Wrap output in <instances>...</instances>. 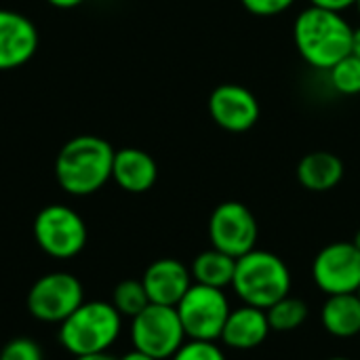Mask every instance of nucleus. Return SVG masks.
<instances>
[{"label":"nucleus","mask_w":360,"mask_h":360,"mask_svg":"<svg viewBox=\"0 0 360 360\" xmlns=\"http://www.w3.org/2000/svg\"><path fill=\"white\" fill-rule=\"evenodd\" d=\"M84 302L82 283L70 272H49L40 276L27 291V312L51 325H61Z\"/></svg>","instance_id":"6e6552de"},{"label":"nucleus","mask_w":360,"mask_h":360,"mask_svg":"<svg viewBox=\"0 0 360 360\" xmlns=\"http://www.w3.org/2000/svg\"><path fill=\"white\" fill-rule=\"evenodd\" d=\"M32 232L40 251L53 259H72L86 247V224L65 205H49L40 209Z\"/></svg>","instance_id":"423d86ee"},{"label":"nucleus","mask_w":360,"mask_h":360,"mask_svg":"<svg viewBox=\"0 0 360 360\" xmlns=\"http://www.w3.org/2000/svg\"><path fill=\"white\" fill-rule=\"evenodd\" d=\"M329 80L331 86L340 93V95H359L360 93V57L356 55H348L342 61H338L331 70H329Z\"/></svg>","instance_id":"412c9836"},{"label":"nucleus","mask_w":360,"mask_h":360,"mask_svg":"<svg viewBox=\"0 0 360 360\" xmlns=\"http://www.w3.org/2000/svg\"><path fill=\"white\" fill-rule=\"evenodd\" d=\"M236 270V259L219 249H207L196 255L192 262V281L198 285H207L213 289H226L232 285Z\"/></svg>","instance_id":"a211bd4d"},{"label":"nucleus","mask_w":360,"mask_h":360,"mask_svg":"<svg viewBox=\"0 0 360 360\" xmlns=\"http://www.w3.org/2000/svg\"><path fill=\"white\" fill-rule=\"evenodd\" d=\"M186 331L179 314L171 306L150 304L137 316L131 319L133 348L156 360H169L184 344Z\"/></svg>","instance_id":"0eeeda50"},{"label":"nucleus","mask_w":360,"mask_h":360,"mask_svg":"<svg viewBox=\"0 0 360 360\" xmlns=\"http://www.w3.org/2000/svg\"><path fill=\"white\" fill-rule=\"evenodd\" d=\"M122 331V316L112 302H82L57 331L59 344L76 359L108 352Z\"/></svg>","instance_id":"20e7f679"},{"label":"nucleus","mask_w":360,"mask_h":360,"mask_svg":"<svg viewBox=\"0 0 360 360\" xmlns=\"http://www.w3.org/2000/svg\"><path fill=\"white\" fill-rule=\"evenodd\" d=\"M291 270L283 257L272 251L253 249L236 259L230 287L243 304L268 310L291 293Z\"/></svg>","instance_id":"7ed1b4c3"},{"label":"nucleus","mask_w":360,"mask_h":360,"mask_svg":"<svg viewBox=\"0 0 360 360\" xmlns=\"http://www.w3.org/2000/svg\"><path fill=\"white\" fill-rule=\"evenodd\" d=\"M169 360H228L217 342H196L188 340Z\"/></svg>","instance_id":"4be33fe9"},{"label":"nucleus","mask_w":360,"mask_h":360,"mask_svg":"<svg viewBox=\"0 0 360 360\" xmlns=\"http://www.w3.org/2000/svg\"><path fill=\"white\" fill-rule=\"evenodd\" d=\"M141 283L150 304L175 308L192 287V272L184 262L173 257H162L146 268Z\"/></svg>","instance_id":"ddd939ff"},{"label":"nucleus","mask_w":360,"mask_h":360,"mask_svg":"<svg viewBox=\"0 0 360 360\" xmlns=\"http://www.w3.org/2000/svg\"><path fill=\"white\" fill-rule=\"evenodd\" d=\"M314 285L325 295L356 293L360 287V251L354 243H331L312 262Z\"/></svg>","instance_id":"9d476101"},{"label":"nucleus","mask_w":360,"mask_h":360,"mask_svg":"<svg viewBox=\"0 0 360 360\" xmlns=\"http://www.w3.org/2000/svg\"><path fill=\"white\" fill-rule=\"evenodd\" d=\"M344 160L333 152H310L297 165V179L310 192H329L344 179Z\"/></svg>","instance_id":"dca6fc26"},{"label":"nucleus","mask_w":360,"mask_h":360,"mask_svg":"<svg viewBox=\"0 0 360 360\" xmlns=\"http://www.w3.org/2000/svg\"><path fill=\"white\" fill-rule=\"evenodd\" d=\"M116 150L97 135L68 139L55 158V179L72 196H89L112 179Z\"/></svg>","instance_id":"f257e3e1"},{"label":"nucleus","mask_w":360,"mask_h":360,"mask_svg":"<svg viewBox=\"0 0 360 360\" xmlns=\"http://www.w3.org/2000/svg\"><path fill=\"white\" fill-rule=\"evenodd\" d=\"M118 360H156V359H152V356H148V354H143V352H139V350H131V352H127L124 356H120Z\"/></svg>","instance_id":"bb28decb"},{"label":"nucleus","mask_w":360,"mask_h":360,"mask_svg":"<svg viewBox=\"0 0 360 360\" xmlns=\"http://www.w3.org/2000/svg\"><path fill=\"white\" fill-rule=\"evenodd\" d=\"M209 114L217 127L228 133H245L259 120L262 108L257 97L243 84L226 82L211 91Z\"/></svg>","instance_id":"9b49d317"},{"label":"nucleus","mask_w":360,"mask_h":360,"mask_svg":"<svg viewBox=\"0 0 360 360\" xmlns=\"http://www.w3.org/2000/svg\"><path fill=\"white\" fill-rule=\"evenodd\" d=\"M352 243H354V247L360 251V228L356 230V234H354V240H352Z\"/></svg>","instance_id":"c756f323"},{"label":"nucleus","mask_w":360,"mask_h":360,"mask_svg":"<svg viewBox=\"0 0 360 360\" xmlns=\"http://www.w3.org/2000/svg\"><path fill=\"white\" fill-rule=\"evenodd\" d=\"M74 360H118V359H114L110 352H97V354H86V356H76Z\"/></svg>","instance_id":"cd10ccee"},{"label":"nucleus","mask_w":360,"mask_h":360,"mask_svg":"<svg viewBox=\"0 0 360 360\" xmlns=\"http://www.w3.org/2000/svg\"><path fill=\"white\" fill-rule=\"evenodd\" d=\"M0 360H44L40 346L30 338H15L0 350Z\"/></svg>","instance_id":"5701e85b"},{"label":"nucleus","mask_w":360,"mask_h":360,"mask_svg":"<svg viewBox=\"0 0 360 360\" xmlns=\"http://www.w3.org/2000/svg\"><path fill=\"white\" fill-rule=\"evenodd\" d=\"M49 4H53V6H57V8H76V6H80L84 0H46Z\"/></svg>","instance_id":"a878e982"},{"label":"nucleus","mask_w":360,"mask_h":360,"mask_svg":"<svg viewBox=\"0 0 360 360\" xmlns=\"http://www.w3.org/2000/svg\"><path fill=\"white\" fill-rule=\"evenodd\" d=\"M243 6L257 17H274L295 4V0H240Z\"/></svg>","instance_id":"b1692460"},{"label":"nucleus","mask_w":360,"mask_h":360,"mask_svg":"<svg viewBox=\"0 0 360 360\" xmlns=\"http://www.w3.org/2000/svg\"><path fill=\"white\" fill-rule=\"evenodd\" d=\"M327 360H352V359H346V356H333V359H327Z\"/></svg>","instance_id":"7c9ffc66"},{"label":"nucleus","mask_w":360,"mask_h":360,"mask_svg":"<svg viewBox=\"0 0 360 360\" xmlns=\"http://www.w3.org/2000/svg\"><path fill=\"white\" fill-rule=\"evenodd\" d=\"M112 179L129 194H143L154 188L158 179V165L139 148H122L114 154Z\"/></svg>","instance_id":"2eb2a0df"},{"label":"nucleus","mask_w":360,"mask_h":360,"mask_svg":"<svg viewBox=\"0 0 360 360\" xmlns=\"http://www.w3.org/2000/svg\"><path fill=\"white\" fill-rule=\"evenodd\" d=\"M270 331L272 329H270L266 310L243 304L240 308L230 310V316L226 321L219 342L230 350L247 352V350L259 348L268 340Z\"/></svg>","instance_id":"4468645a"},{"label":"nucleus","mask_w":360,"mask_h":360,"mask_svg":"<svg viewBox=\"0 0 360 360\" xmlns=\"http://www.w3.org/2000/svg\"><path fill=\"white\" fill-rule=\"evenodd\" d=\"M112 306L118 310V314L122 319H133L137 316L143 308L150 306L148 293L143 289L141 281H133L127 278L122 283H118L112 291Z\"/></svg>","instance_id":"aec40b11"},{"label":"nucleus","mask_w":360,"mask_h":360,"mask_svg":"<svg viewBox=\"0 0 360 360\" xmlns=\"http://www.w3.org/2000/svg\"><path fill=\"white\" fill-rule=\"evenodd\" d=\"M259 226L251 209L238 200H226L217 205L209 217V240L213 249H219L234 259L257 249Z\"/></svg>","instance_id":"1a4fd4ad"},{"label":"nucleus","mask_w":360,"mask_h":360,"mask_svg":"<svg viewBox=\"0 0 360 360\" xmlns=\"http://www.w3.org/2000/svg\"><path fill=\"white\" fill-rule=\"evenodd\" d=\"M323 329L338 340L360 335V300L356 293L329 295L321 308Z\"/></svg>","instance_id":"f3484780"},{"label":"nucleus","mask_w":360,"mask_h":360,"mask_svg":"<svg viewBox=\"0 0 360 360\" xmlns=\"http://www.w3.org/2000/svg\"><path fill=\"white\" fill-rule=\"evenodd\" d=\"M188 340L217 342L230 316V302L224 289L192 283L188 293L175 306Z\"/></svg>","instance_id":"39448f33"},{"label":"nucleus","mask_w":360,"mask_h":360,"mask_svg":"<svg viewBox=\"0 0 360 360\" xmlns=\"http://www.w3.org/2000/svg\"><path fill=\"white\" fill-rule=\"evenodd\" d=\"M352 55L360 57V25L354 27V34H352Z\"/></svg>","instance_id":"c85d7f7f"},{"label":"nucleus","mask_w":360,"mask_h":360,"mask_svg":"<svg viewBox=\"0 0 360 360\" xmlns=\"http://www.w3.org/2000/svg\"><path fill=\"white\" fill-rule=\"evenodd\" d=\"M270 329L276 333H291L297 331L308 321V304L300 297H293L291 293L283 300H278L274 306L266 310Z\"/></svg>","instance_id":"6ab92c4d"},{"label":"nucleus","mask_w":360,"mask_h":360,"mask_svg":"<svg viewBox=\"0 0 360 360\" xmlns=\"http://www.w3.org/2000/svg\"><path fill=\"white\" fill-rule=\"evenodd\" d=\"M354 6H356V11H359V15H360V0H356V4H354Z\"/></svg>","instance_id":"2f4dec72"},{"label":"nucleus","mask_w":360,"mask_h":360,"mask_svg":"<svg viewBox=\"0 0 360 360\" xmlns=\"http://www.w3.org/2000/svg\"><path fill=\"white\" fill-rule=\"evenodd\" d=\"M352 34L354 27L342 13L312 4L304 8L293 23V40L300 55L306 63L325 72L352 53Z\"/></svg>","instance_id":"f03ea898"},{"label":"nucleus","mask_w":360,"mask_h":360,"mask_svg":"<svg viewBox=\"0 0 360 360\" xmlns=\"http://www.w3.org/2000/svg\"><path fill=\"white\" fill-rule=\"evenodd\" d=\"M38 49V30L21 13L0 8V72L25 65Z\"/></svg>","instance_id":"f8f14e48"},{"label":"nucleus","mask_w":360,"mask_h":360,"mask_svg":"<svg viewBox=\"0 0 360 360\" xmlns=\"http://www.w3.org/2000/svg\"><path fill=\"white\" fill-rule=\"evenodd\" d=\"M356 295H359V300H360V287H359V289H356Z\"/></svg>","instance_id":"473e14b6"},{"label":"nucleus","mask_w":360,"mask_h":360,"mask_svg":"<svg viewBox=\"0 0 360 360\" xmlns=\"http://www.w3.org/2000/svg\"><path fill=\"white\" fill-rule=\"evenodd\" d=\"M312 6H321V8H327V11H335V13H342L350 6L356 4V0H310Z\"/></svg>","instance_id":"393cba45"}]
</instances>
